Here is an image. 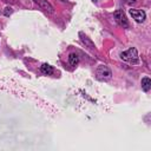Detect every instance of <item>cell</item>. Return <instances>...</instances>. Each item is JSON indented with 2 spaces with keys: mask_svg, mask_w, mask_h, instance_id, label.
<instances>
[{
  "mask_svg": "<svg viewBox=\"0 0 151 151\" xmlns=\"http://www.w3.org/2000/svg\"><path fill=\"white\" fill-rule=\"evenodd\" d=\"M120 58L123 59V60H125V61H130V63H137L138 61V52H137V50L136 48H130V50H127V51H125V52H122L120 53Z\"/></svg>",
  "mask_w": 151,
  "mask_h": 151,
  "instance_id": "cell-1",
  "label": "cell"
},
{
  "mask_svg": "<svg viewBox=\"0 0 151 151\" xmlns=\"http://www.w3.org/2000/svg\"><path fill=\"white\" fill-rule=\"evenodd\" d=\"M113 15H114V19H116V21L118 22L119 26H122V27H129L127 19H126V17H125V14H124V12L122 9L116 11Z\"/></svg>",
  "mask_w": 151,
  "mask_h": 151,
  "instance_id": "cell-2",
  "label": "cell"
},
{
  "mask_svg": "<svg viewBox=\"0 0 151 151\" xmlns=\"http://www.w3.org/2000/svg\"><path fill=\"white\" fill-rule=\"evenodd\" d=\"M111 74H112L111 73V70L106 65L98 66V68H97V76L99 78H101V79H109L111 77Z\"/></svg>",
  "mask_w": 151,
  "mask_h": 151,
  "instance_id": "cell-3",
  "label": "cell"
},
{
  "mask_svg": "<svg viewBox=\"0 0 151 151\" xmlns=\"http://www.w3.org/2000/svg\"><path fill=\"white\" fill-rule=\"evenodd\" d=\"M130 14L132 15V18L137 21V22H143L144 20H145V18H146V14H145V12L144 11H142V9H130Z\"/></svg>",
  "mask_w": 151,
  "mask_h": 151,
  "instance_id": "cell-4",
  "label": "cell"
},
{
  "mask_svg": "<svg viewBox=\"0 0 151 151\" xmlns=\"http://www.w3.org/2000/svg\"><path fill=\"white\" fill-rule=\"evenodd\" d=\"M41 9H44L45 12H47V13H53V7H52V5L47 1V0H33Z\"/></svg>",
  "mask_w": 151,
  "mask_h": 151,
  "instance_id": "cell-5",
  "label": "cell"
},
{
  "mask_svg": "<svg viewBox=\"0 0 151 151\" xmlns=\"http://www.w3.org/2000/svg\"><path fill=\"white\" fill-rule=\"evenodd\" d=\"M40 70H41V72L44 74H47V76H50V74L53 73V67L51 65H48V64H42L40 66Z\"/></svg>",
  "mask_w": 151,
  "mask_h": 151,
  "instance_id": "cell-6",
  "label": "cell"
},
{
  "mask_svg": "<svg viewBox=\"0 0 151 151\" xmlns=\"http://www.w3.org/2000/svg\"><path fill=\"white\" fill-rule=\"evenodd\" d=\"M142 88H143L145 92H147V91L151 88V80H150V78L145 77V78L142 79Z\"/></svg>",
  "mask_w": 151,
  "mask_h": 151,
  "instance_id": "cell-7",
  "label": "cell"
},
{
  "mask_svg": "<svg viewBox=\"0 0 151 151\" xmlns=\"http://www.w3.org/2000/svg\"><path fill=\"white\" fill-rule=\"evenodd\" d=\"M78 61H79V58H78V55H77L76 53H71V54L68 55V63H70L72 66H76V65L78 64Z\"/></svg>",
  "mask_w": 151,
  "mask_h": 151,
  "instance_id": "cell-8",
  "label": "cell"
},
{
  "mask_svg": "<svg viewBox=\"0 0 151 151\" xmlns=\"http://www.w3.org/2000/svg\"><path fill=\"white\" fill-rule=\"evenodd\" d=\"M81 40H83V42L87 44V45H88V47H90L91 50H94V45H93V44H92V42H91V41H90V40H88L86 37H85V38H81Z\"/></svg>",
  "mask_w": 151,
  "mask_h": 151,
  "instance_id": "cell-9",
  "label": "cell"
},
{
  "mask_svg": "<svg viewBox=\"0 0 151 151\" xmlns=\"http://www.w3.org/2000/svg\"><path fill=\"white\" fill-rule=\"evenodd\" d=\"M12 13V8L11 7H6L5 8V15H9Z\"/></svg>",
  "mask_w": 151,
  "mask_h": 151,
  "instance_id": "cell-10",
  "label": "cell"
},
{
  "mask_svg": "<svg viewBox=\"0 0 151 151\" xmlns=\"http://www.w3.org/2000/svg\"><path fill=\"white\" fill-rule=\"evenodd\" d=\"M126 4H129V5H131V4H136L137 2V0H124Z\"/></svg>",
  "mask_w": 151,
  "mask_h": 151,
  "instance_id": "cell-11",
  "label": "cell"
},
{
  "mask_svg": "<svg viewBox=\"0 0 151 151\" xmlns=\"http://www.w3.org/2000/svg\"><path fill=\"white\" fill-rule=\"evenodd\" d=\"M61 1H66V0H61Z\"/></svg>",
  "mask_w": 151,
  "mask_h": 151,
  "instance_id": "cell-12",
  "label": "cell"
}]
</instances>
